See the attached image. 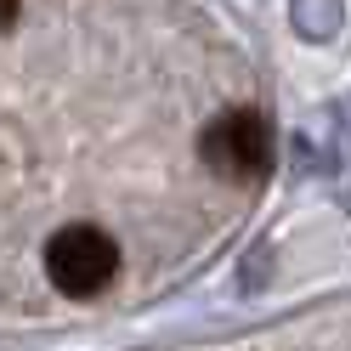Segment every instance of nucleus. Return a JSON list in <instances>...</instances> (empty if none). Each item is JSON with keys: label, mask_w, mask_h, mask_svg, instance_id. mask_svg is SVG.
I'll return each instance as SVG.
<instances>
[{"label": "nucleus", "mask_w": 351, "mask_h": 351, "mask_svg": "<svg viewBox=\"0 0 351 351\" xmlns=\"http://www.w3.org/2000/svg\"><path fill=\"white\" fill-rule=\"evenodd\" d=\"M114 272H119V244L102 227L74 221V227L51 232V244H46V278L57 283L62 295H74V300L102 295L108 283H114Z\"/></svg>", "instance_id": "f257e3e1"}, {"label": "nucleus", "mask_w": 351, "mask_h": 351, "mask_svg": "<svg viewBox=\"0 0 351 351\" xmlns=\"http://www.w3.org/2000/svg\"><path fill=\"white\" fill-rule=\"evenodd\" d=\"M199 153H204L210 170L255 182V176H267V165H272V130H267V119H261L255 108H232V114L204 125Z\"/></svg>", "instance_id": "f03ea898"}, {"label": "nucleus", "mask_w": 351, "mask_h": 351, "mask_svg": "<svg viewBox=\"0 0 351 351\" xmlns=\"http://www.w3.org/2000/svg\"><path fill=\"white\" fill-rule=\"evenodd\" d=\"M295 29L300 34H312V40H328V34H340L346 23V12H340V0H295Z\"/></svg>", "instance_id": "7ed1b4c3"}, {"label": "nucleus", "mask_w": 351, "mask_h": 351, "mask_svg": "<svg viewBox=\"0 0 351 351\" xmlns=\"http://www.w3.org/2000/svg\"><path fill=\"white\" fill-rule=\"evenodd\" d=\"M267 261H272L267 250H255V255H250V278H244V283H250V289H255V283H261V267H267Z\"/></svg>", "instance_id": "20e7f679"}, {"label": "nucleus", "mask_w": 351, "mask_h": 351, "mask_svg": "<svg viewBox=\"0 0 351 351\" xmlns=\"http://www.w3.org/2000/svg\"><path fill=\"white\" fill-rule=\"evenodd\" d=\"M12 17H17V0H0V29H12Z\"/></svg>", "instance_id": "39448f33"}]
</instances>
